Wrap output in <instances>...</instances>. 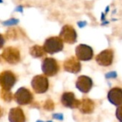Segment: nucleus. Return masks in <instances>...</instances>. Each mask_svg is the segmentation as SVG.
Masks as SVG:
<instances>
[{"instance_id":"obj_24","label":"nucleus","mask_w":122,"mask_h":122,"mask_svg":"<svg viewBox=\"0 0 122 122\" xmlns=\"http://www.w3.org/2000/svg\"><path fill=\"white\" fill-rule=\"evenodd\" d=\"M101 21H106V13H101Z\"/></svg>"},{"instance_id":"obj_6","label":"nucleus","mask_w":122,"mask_h":122,"mask_svg":"<svg viewBox=\"0 0 122 122\" xmlns=\"http://www.w3.org/2000/svg\"><path fill=\"white\" fill-rule=\"evenodd\" d=\"M32 87L37 94H43L48 90L49 81L45 75H37L32 80Z\"/></svg>"},{"instance_id":"obj_5","label":"nucleus","mask_w":122,"mask_h":122,"mask_svg":"<svg viewBox=\"0 0 122 122\" xmlns=\"http://www.w3.org/2000/svg\"><path fill=\"white\" fill-rule=\"evenodd\" d=\"M95 59L100 66H111L114 61V50L112 49H104L96 56Z\"/></svg>"},{"instance_id":"obj_3","label":"nucleus","mask_w":122,"mask_h":122,"mask_svg":"<svg viewBox=\"0 0 122 122\" xmlns=\"http://www.w3.org/2000/svg\"><path fill=\"white\" fill-rule=\"evenodd\" d=\"M76 57L80 61H90L94 57L93 49L90 45L81 44L76 46L75 49Z\"/></svg>"},{"instance_id":"obj_13","label":"nucleus","mask_w":122,"mask_h":122,"mask_svg":"<svg viewBox=\"0 0 122 122\" xmlns=\"http://www.w3.org/2000/svg\"><path fill=\"white\" fill-rule=\"evenodd\" d=\"M107 99L110 103L117 107L122 105V89L120 87L111 88L107 93Z\"/></svg>"},{"instance_id":"obj_7","label":"nucleus","mask_w":122,"mask_h":122,"mask_svg":"<svg viewBox=\"0 0 122 122\" xmlns=\"http://www.w3.org/2000/svg\"><path fill=\"white\" fill-rule=\"evenodd\" d=\"M16 76L11 71H3L0 74V85L3 90H10L16 83Z\"/></svg>"},{"instance_id":"obj_15","label":"nucleus","mask_w":122,"mask_h":122,"mask_svg":"<svg viewBox=\"0 0 122 122\" xmlns=\"http://www.w3.org/2000/svg\"><path fill=\"white\" fill-rule=\"evenodd\" d=\"M10 122H25L26 118L23 110L21 108H13L11 109L8 115Z\"/></svg>"},{"instance_id":"obj_17","label":"nucleus","mask_w":122,"mask_h":122,"mask_svg":"<svg viewBox=\"0 0 122 122\" xmlns=\"http://www.w3.org/2000/svg\"><path fill=\"white\" fill-rule=\"evenodd\" d=\"M1 97L3 98L4 100L10 101L12 99H13V94L10 93L9 90H2V91H1Z\"/></svg>"},{"instance_id":"obj_14","label":"nucleus","mask_w":122,"mask_h":122,"mask_svg":"<svg viewBox=\"0 0 122 122\" xmlns=\"http://www.w3.org/2000/svg\"><path fill=\"white\" fill-rule=\"evenodd\" d=\"M78 109L83 114H92L95 109V103L89 98H84L81 100Z\"/></svg>"},{"instance_id":"obj_8","label":"nucleus","mask_w":122,"mask_h":122,"mask_svg":"<svg viewBox=\"0 0 122 122\" xmlns=\"http://www.w3.org/2000/svg\"><path fill=\"white\" fill-rule=\"evenodd\" d=\"M33 95L30 92V90L26 88L18 89L14 94V99L18 105H28L32 101Z\"/></svg>"},{"instance_id":"obj_2","label":"nucleus","mask_w":122,"mask_h":122,"mask_svg":"<svg viewBox=\"0 0 122 122\" xmlns=\"http://www.w3.org/2000/svg\"><path fill=\"white\" fill-rule=\"evenodd\" d=\"M42 70L46 76H54L60 70L59 64L53 58H46L42 61Z\"/></svg>"},{"instance_id":"obj_21","label":"nucleus","mask_w":122,"mask_h":122,"mask_svg":"<svg viewBox=\"0 0 122 122\" xmlns=\"http://www.w3.org/2000/svg\"><path fill=\"white\" fill-rule=\"evenodd\" d=\"M18 23V20L15 19V18H13V19H10V20H8V21L4 22V23H3V24H4V25H9V26H11V25L17 24Z\"/></svg>"},{"instance_id":"obj_23","label":"nucleus","mask_w":122,"mask_h":122,"mask_svg":"<svg viewBox=\"0 0 122 122\" xmlns=\"http://www.w3.org/2000/svg\"><path fill=\"white\" fill-rule=\"evenodd\" d=\"M3 44H4V38L3 37L2 34H0V49L3 47Z\"/></svg>"},{"instance_id":"obj_10","label":"nucleus","mask_w":122,"mask_h":122,"mask_svg":"<svg viewBox=\"0 0 122 122\" xmlns=\"http://www.w3.org/2000/svg\"><path fill=\"white\" fill-rule=\"evenodd\" d=\"M63 68L68 73L77 74L81 70V64L76 56H71L64 61Z\"/></svg>"},{"instance_id":"obj_1","label":"nucleus","mask_w":122,"mask_h":122,"mask_svg":"<svg viewBox=\"0 0 122 122\" xmlns=\"http://www.w3.org/2000/svg\"><path fill=\"white\" fill-rule=\"evenodd\" d=\"M43 48L46 53L53 54L61 52L64 48V42L59 36H53L46 39L43 44Z\"/></svg>"},{"instance_id":"obj_4","label":"nucleus","mask_w":122,"mask_h":122,"mask_svg":"<svg viewBox=\"0 0 122 122\" xmlns=\"http://www.w3.org/2000/svg\"><path fill=\"white\" fill-rule=\"evenodd\" d=\"M59 37L64 43L73 44L77 40V33L75 28L70 24H66L61 28Z\"/></svg>"},{"instance_id":"obj_9","label":"nucleus","mask_w":122,"mask_h":122,"mask_svg":"<svg viewBox=\"0 0 122 122\" xmlns=\"http://www.w3.org/2000/svg\"><path fill=\"white\" fill-rule=\"evenodd\" d=\"M76 87L83 94H87L93 87V80L87 75H81L76 81Z\"/></svg>"},{"instance_id":"obj_25","label":"nucleus","mask_w":122,"mask_h":122,"mask_svg":"<svg viewBox=\"0 0 122 122\" xmlns=\"http://www.w3.org/2000/svg\"><path fill=\"white\" fill-rule=\"evenodd\" d=\"M107 24H109V21H103L102 23H101V25L102 26H105V25H107Z\"/></svg>"},{"instance_id":"obj_22","label":"nucleus","mask_w":122,"mask_h":122,"mask_svg":"<svg viewBox=\"0 0 122 122\" xmlns=\"http://www.w3.org/2000/svg\"><path fill=\"white\" fill-rule=\"evenodd\" d=\"M87 24V22L86 20H81V21H78L77 22V25H78L79 28H84L86 27Z\"/></svg>"},{"instance_id":"obj_19","label":"nucleus","mask_w":122,"mask_h":122,"mask_svg":"<svg viewBox=\"0 0 122 122\" xmlns=\"http://www.w3.org/2000/svg\"><path fill=\"white\" fill-rule=\"evenodd\" d=\"M116 116L120 122H122V105L118 106L116 110Z\"/></svg>"},{"instance_id":"obj_20","label":"nucleus","mask_w":122,"mask_h":122,"mask_svg":"<svg viewBox=\"0 0 122 122\" xmlns=\"http://www.w3.org/2000/svg\"><path fill=\"white\" fill-rule=\"evenodd\" d=\"M53 106H54V104H53V102L49 99V100H47V102H46L44 107H45L47 110H51L53 109Z\"/></svg>"},{"instance_id":"obj_11","label":"nucleus","mask_w":122,"mask_h":122,"mask_svg":"<svg viewBox=\"0 0 122 122\" xmlns=\"http://www.w3.org/2000/svg\"><path fill=\"white\" fill-rule=\"evenodd\" d=\"M61 102L65 107L71 108V109H76V108L79 107L81 100L76 98V95L73 92L66 91L63 93L62 95H61Z\"/></svg>"},{"instance_id":"obj_28","label":"nucleus","mask_w":122,"mask_h":122,"mask_svg":"<svg viewBox=\"0 0 122 122\" xmlns=\"http://www.w3.org/2000/svg\"><path fill=\"white\" fill-rule=\"evenodd\" d=\"M0 3H2V0H0Z\"/></svg>"},{"instance_id":"obj_18","label":"nucleus","mask_w":122,"mask_h":122,"mask_svg":"<svg viewBox=\"0 0 122 122\" xmlns=\"http://www.w3.org/2000/svg\"><path fill=\"white\" fill-rule=\"evenodd\" d=\"M118 75L116 71H111V72H107L105 75V78L106 80H111V79H116L117 78Z\"/></svg>"},{"instance_id":"obj_27","label":"nucleus","mask_w":122,"mask_h":122,"mask_svg":"<svg viewBox=\"0 0 122 122\" xmlns=\"http://www.w3.org/2000/svg\"><path fill=\"white\" fill-rule=\"evenodd\" d=\"M2 114H3V111H2L1 108H0V116H2Z\"/></svg>"},{"instance_id":"obj_12","label":"nucleus","mask_w":122,"mask_h":122,"mask_svg":"<svg viewBox=\"0 0 122 122\" xmlns=\"http://www.w3.org/2000/svg\"><path fill=\"white\" fill-rule=\"evenodd\" d=\"M2 57L8 63L14 64L20 60V52L18 49L13 47H8L3 50Z\"/></svg>"},{"instance_id":"obj_26","label":"nucleus","mask_w":122,"mask_h":122,"mask_svg":"<svg viewBox=\"0 0 122 122\" xmlns=\"http://www.w3.org/2000/svg\"><path fill=\"white\" fill-rule=\"evenodd\" d=\"M109 11H110V7H109V6H107V7L106 8V13H105L106 14V13H107Z\"/></svg>"},{"instance_id":"obj_16","label":"nucleus","mask_w":122,"mask_h":122,"mask_svg":"<svg viewBox=\"0 0 122 122\" xmlns=\"http://www.w3.org/2000/svg\"><path fill=\"white\" fill-rule=\"evenodd\" d=\"M30 54L34 58H41L45 55L46 51L43 47L40 45H34L30 49Z\"/></svg>"}]
</instances>
